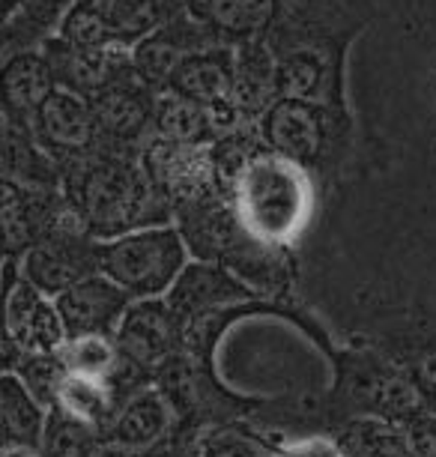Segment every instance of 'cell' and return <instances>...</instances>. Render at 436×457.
Returning <instances> with one entry per match:
<instances>
[{
	"label": "cell",
	"mask_w": 436,
	"mask_h": 457,
	"mask_svg": "<svg viewBox=\"0 0 436 457\" xmlns=\"http://www.w3.org/2000/svg\"><path fill=\"white\" fill-rule=\"evenodd\" d=\"M60 186L63 201L96 243L174 224V210L150 186L135 153L96 150L90 156L63 162Z\"/></svg>",
	"instance_id": "cell-1"
},
{
	"label": "cell",
	"mask_w": 436,
	"mask_h": 457,
	"mask_svg": "<svg viewBox=\"0 0 436 457\" xmlns=\"http://www.w3.org/2000/svg\"><path fill=\"white\" fill-rule=\"evenodd\" d=\"M227 201L248 237L284 248L311 221L314 186L305 168L260 150L227 192Z\"/></svg>",
	"instance_id": "cell-2"
},
{
	"label": "cell",
	"mask_w": 436,
	"mask_h": 457,
	"mask_svg": "<svg viewBox=\"0 0 436 457\" xmlns=\"http://www.w3.org/2000/svg\"><path fill=\"white\" fill-rule=\"evenodd\" d=\"M185 263H189V252L174 224L96 243L99 275L117 284L132 302L165 296Z\"/></svg>",
	"instance_id": "cell-3"
},
{
	"label": "cell",
	"mask_w": 436,
	"mask_h": 457,
	"mask_svg": "<svg viewBox=\"0 0 436 457\" xmlns=\"http://www.w3.org/2000/svg\"><path fill=\"white\" fill-rule=\"evenodd\" d=\"M332 117H338V111L314 105V102L276 99L260 114L258 135L269 153L308 170L329 156V146L335 141Z\"/></svg>",
	"instance_id": "cell-4"
},
{
	"label": "cell",
	"mask_w": 436,
	"mask_h": 457,
	"mask_svg": "<svg viewBox=\"0 0 436 457\" xmlns=\"http://www.w3.org/2000/svg\"><path fill=\"white\" fill-rule=\"evenodd\" d=\"M150 186L170 204V210L221 195L212 174L210 144H174L150 137L138 153Z\"/></svg>",
	"instance_id": "cell-5"
},
{
	"label": "cell",
	"mask_w": 436,
	"mask_h": 457,
	"mask_svg": "<svg viewBox=\"0 0 436 457\" xmlns=\"http://www.w3.org/2000/svg\"><path fill=\"white\" fill-rule=\"evenodd\" d=\"M341 39L296 42L276 54L272 87L276 99H299L338 111L341 99Z\"/></svg>",
	"instance_id": "cell-6"
},
{
	"label": "cell",
	"mask_w": 436,
	"mask_h": 457,
	"mask_svg": "<svg viewBox=\"0 0 436 457\" xmlns=\"http://www.w3.org/2000/svg\"><path fill=\"white\" fill-rule=\"evenodd\" d=\"M30 137L54 162H70L102 150V135L90 102L70 90H54L42 102L28 126Z\"/></svg>",
	"instance_id": "cell-7"
},
{
	"label": "cell",
	"mask_w": 436,
	"mask_h": 457,
	"mask_svg": "<svg viewBox=\"0 0 436 457\" xmlns=\"http://www.w3.org/2000/svg\"><path fill=\"white\" fill-rule=\"evenodd\" d=\"M90 102V111L96 117L102 150L138 153L152 137V108H156V93L135 79L117 81L96 93Z\"/></svg>",
	"instance_id": "cell-8"
},
{
	"label": "cell",
	"mask_w": 436,
	"mask_h": 457,
	"mask_svg": "<svg viewBox=\"0 0 436 457\" xmlns=\"http://www.w3.org/2000/svg\"><path fill=\"white\" fill-rule=\"evenodd\" d=\"M225 46L218 33H212L207 24L194 21L189 12L177 15L174 21L161 24L159 30H152L150 37H144L138 46L129 51L135 79L152 93H165L170 84V75L179 66V60L194 54L203 48Z\"/></svg>",
	"instance_id": "cell-9"
},
{
	"label": "cell",
	"mask_w": 436,
	"mask_h": 457,
	"mask_svg": "<svg viewBox=\"0 0 436 457\" xmlns=\"http://www.w3.org/2000/svg\"><path fill=\"white\" fill-rule=\"evenodd\" d=\"M114 344L135 365L156 370L165 359L183 353V320L170 312L165 296L135 299L119 317Z\"/></svg>",
	"instance_id": "cell-10"
},
{
	"label": "cell",
	"mask_w": 436,
	"mask_h": 457,
	"mask_svg": "<svg viewBox=\"0 0 436 457\" xmlns=\"http://www.w3.org/2000/svg\"><path fill=\"white\" fill-rule=\"evenodd\" d=\"M42 57L48 60L57 90H70L81 99H93L111 84L135 75L126 48H75L63 39L48 37L42 42Z\"/></svg>",
	"instance_id": "cell-11"
},
{
	"label": "cell",
	"mask_w": 436,
	"mask_h": 457,
	"mask_svg": "<svg viewBox=\"0 0 436 457\" xmlns=\"http://www.w3.org/2000/svg\"><path fill=\"white\" fill-rule=\"evenodd\" d=\"M96 272V239H90L87 234H60L39 239L21 257L24 281L48 299H57L72 284Z\"/></svg>",
	"instance_id": "cell-12"
},
{
	"label": "cell",
	"mask_w": 436,
	"mask_h": 457,
	"mask_svg": "<svg viewBox=\"0 0 436 457\" xmlns=\"http://www.w3.org/2000/svg\"><path fill=\"white\" fill-rule=\"evenodd\" d=\"M254 296L258 293L245 287L225 266L194 261L183 266V272L177 275V281L165 293V302L179 320H192V317L201 314L225 312V308L239 305V302H248Z\"/></svg>",
	"instance_id": "cell-13"
},
{
	"label": "cell",
	"mask_w": 436,
	"mask_h": 457,
	"mask_svg": "<svg viewBox=\"0 0 436 457\" xmlns=\"http://www.w3.org/2000/svg\"><path fill=\"white\" fill-rule=\"evenodd\" d=\"M129 302L132 299L117 284L96 272L60 293L54 308L66 329V338H75V335H114Z\"/></svg>",
	"instance_id": "cell-14"
},
{
	"label": "cell",
	"mask_w": 436,
	"mask_h": 457,
	"mask_svg": "<svg viewBox=\"0 0 436 457\" xmlns=\"http://www.w3.org/2000/svg\"><path fill=\"white\" fill-rule=\"evenodd\" d=\"M99 21L111 48H135L144 37L185 12L189 0H78Z\"/></svg>",
	"instance_id": "cell-15"
},
{
	"label": "cell",
	"mask_w": 436,
	"mask_h": 457,
	"mask_svg": "<svg viewBox=\"0 0 436 457\" xmlns=\"http://www.w3.org/2000/svg\"><path fill=\"white\" fill-rule=\"evenodd\" d=\"M4 323L10 338L33 356V353H57L66 341V329L60 323L54 299L42 296L28 281L19 278L4 299Z\"/></svg>",
	"instance_id": "cell-16"
},
{
	"label": "cell",
	"mask_w": 436,
	"mask_h": 457,
	"mask_svg": "<svg viewBox=\"0 0 436 457\" xmlns=\"http://www.w3.org/2000/svg\"><path fill=\"white\" fill-rule=\"evenodd\" d=\"M170 419H174V412H170L165 398L152 386H147L114 410V416L108 419V425L99 434L102 445H117L126 452H150L170 436V428H174Z\"/></svg>",
	"instance_id": "cell-17"
},
{
	"label": "cell",
	"mask_w": 436,
	"mask_h": 457,
	"mask_svg": "<svg viewBox=\"0 0 436 457\" xmlns=\"http://www.w3.org/2000/svg\"><path fill=\"white\" fill-rule=\"evenodd\" d=\"M57 90L42 51H15L0 63V108L15 126L28 129L33 114Z\"/></svg>",
	"instance_id": "cell-18"
},
{
	"label": "cell",
	"mask_w": 436,
	"mask_h": 457,
	"mask_svg": "<svg viewBox=\"0 0 436 457\" xmlns=\"http://www.w3.org/2000/svg\"><path fill=\"white\" fill-rule=\"evenodd\" d=\"M165 93L183 96L201 108L234 96V48L216 46L179 60Z\"/></svg>",
	"instance_id": "cell-19"
},
{
	"label": "cell",
	"mask_w": 436,
	"mask_h": 457,
	"mask_svg": "<svg viewBox=\"0 0 436 457\" xmlns=\"http://www.w3.org/2000/svg\"><path fill=\"white\" fill-rule=\"evenodd\" d=\"M185 12L218 33L225 46L263 37L278 19V0H189Z\"/></svg>",
	"instance_id": "cell-20"
},
{
	"label": "cell",
	"mask_w": 436,
	"mask_h": 457,
	"mask_svg": "<svg viewBox=\"0 0 436 457\" xmlns=\"http://www.w3.org/2000/svg\"><path fill=\"white\" fill-rule=\"evenodd\" d=\"M276 54L267 46V39H248L234 46V99L239 108L251 120H260V114L276 102Z\"/></svg>",
	"instance_id": "cell-21"
},
{
	"label": "cell",
	"mask_w": 436,
	"mask_h": 457,
	"mask_svg": "<svg viewBox=\"0 0 436 457\" xmlns=\"http://www.w3.org/2000/svg\"><path fill=\"white\" fill-rule=\"evenodd\" d=\"M51 410L66 412L70 419L84 421V425L96 428L102 434V428H105L108 419L114 416L117 401H114V395H111L105 379L66 374L57 386V398H54V407Z\"/></svg>",
	"instance_id": "cell-22"
},
{
	"label": "cell",
	"mask_w": 436,
	"mask_h": 457,
	"mask_svg": "<svg viewBox=\"0 0 436 457\" xmlns=\"http://www.w3.org/2000/svg\"><path fill=\"white\" fill-rule=\"evenodd\" d=\"M152 137L174 144H212L207 108L174 93H159L152 108Z\"/></svg>",
	"instance_id": "cell-23"
},
{
	"label": "cell",
	"mask_w": 436,
	"mask_h": 457,
	"mask_svg": "<svg viewBox=\"0 0 436 457\" xmlns=\"http://www.w3.org/2000/svg\"><path fill=\"white\" fill-rule=\"evenodd\" d=\"M45 410L30 398L15 374H0V428L6 430L15 445H39Z\"/></svg>",
	"instance_id": "cell-24"
},
{
	"label": "cell",
	"mask_w": 436,
	"mask_h": 457,
	"mask_svg": "<svg viewBox=\"0 0 436 457\" xmlns=\"http://www.w3.org/2000/svg\"><path fill=\"white\" fill-rule=\"evenodd\" d=\"M102 448V436L96 428L70 419L60 410L45 412V425L37 452L39 457H93Z\"/></svg>",
	"instance_id": "cell-25"
},
{
	"label": "cell",
	"mask_w": 436,
	"mask_h": 457,
	"mask_svg": "<svg viewBox=\"0 0 436 457\" xmlns=\"http://www.w3.org/2000/svg\"><path fill=\"white\" fill-rule=\"evenodd\" d=\"M335 443L344 457H409L407 434L377 419L350 421Z\"/></svg>",
	"instance_id": "cell-26"
},
{
	"label": "cell",
	"mask_w": 436,
	"mask_h": 457,
	"mask_svg": "<svg viewBox=\"0 0 436 457\" xmlns=\"http://www.w3.org/2000/svg\"><path fill=\"white\" fill-rule=\"evenodd\" d=\"M57 359L66 368V374L105 379L117 365L119 350L114 344V335H75V338H66L60 344Z\"/></svg>",
	"instance_id": "cell-27"
},
{
	"label": "cell",
	"mask_w": 436,
	"mask_h": 457,
	"mask_svg": "<svg viewBox=\"0 0 436 457\" xmlns=\"http://www.w3.org/2000/svg\"><path fill=\"white\" fill-rule=\"evenodd\" d=\"M15 377H19L24 389L30 392V398L48 412L54 407L57 386H60V379L66 377V368L60 365L57 353H33V356L21 361V368Z\"/></svg>",
	"instance_id": "cell-28"
},
{
	"label": "cell",
	"mask_w": 436,
	"mask_h": 457,
	"mask_svg": "<svg viewBox=\"0 0 436 457\" xmlns=\"http://www.w3.org/2000/svg\"><path fill=\"white\" fill-rule=\"evenodd\" d=\"M404 379L409 383V389H413L415 401L422 403V410L436 416V344L413 353Z\"/></svg>",
	"instance_id": "cell-29"
},
{
	"label": "cell",
	"mask_w": 436,
	"mask_h": 457,
	"mask_svg": "<svg viewBox=\"0 0 436 457\" xmlns=\"http://www.w3.org/2000/svg\"><path fill=\"white\" fill-rule=\"evenodd\" d=\"M194 457H276V454H269L267 448L251 443V439L221 430V434H212L203 439Z\"/></svg>",
	"instance_id": "cell-30"
},
{
	"label": "cell",
	"mask_w": 436,
	"mask_h": 457,
	"mask_svg": "<svg viewBox=\"0 0 436 457\" xmlns=\"http://www.w3.org/2000/svg\"><path fill=\"white\" fill-rule=\"evenodd\" d=\"M409 457H436V416H418L409 421Z\"/></svg>",
	"instance_id": "cell-31"
},
{
	"label": "cell",
	"mask_w": 436,
	"mask_h": 457,
	"mask_svg": "<svg viewBox=\"0 0 436 457\" xmlns=\"http://www.w3.org/2000/svg\"><path fill=\"white\" fill-rule=\"evenodd\" d=\"M276 457H344V452L329 436H302L281 448Z\"/></svg>",
	"instance_id": "cell-32"
},
{
	"label": "cell",
	"mask_w": 436,
	"mask_h": 457,
	"mask_svg": "<svg viewBox=\"0 0 436 457\" xmlns=\"http://www.w3.org/2000/svg\"><path fill=\"white\" fill-rule=\"evenodd\" d=\"M0 457H39L37 448H30V445H10V448H4L0 452Z\"/></svg>",
	"instance_id": "cell-33"
}]
</instances>
